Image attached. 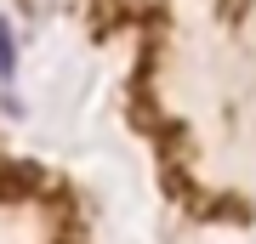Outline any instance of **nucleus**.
Segmentation results:
<instances>
[{"label":"nucleus","instance_id":"1","mask_svg":"<svg viewBox=\"0 0 256 244\" xmlns=\"http://www.w3.org/2000/svg\"><path fill=\"white\" fill-rule=\"evenodd\" d=\"M12 68H18L12 63V28L0 23V80H12Z\"/></svg>","mask_w":256,"mask_h":244}]
</instances>
